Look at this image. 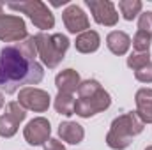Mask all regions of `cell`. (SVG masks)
I'll return each instance as SVG.
<instances>
[{
	"instance_id": "21",
	"label": "cell",
	"mask_w": 152,
	"mask_h": 150,
	"mask_svg": "<svg viewBox=\"0 0 152 150\" xmlns=\"http://www.w3.org/2000/svg\"><path fill=\"white\" fill-rule=\"evenodd\" d=\"M16 48H18L20 53H21L23 57H27L28 60H36V57H37V46H36L34 36H28L27 39H23L21 42H16Z\"/></svg>"
},
{
	"instance_id": "13",
	"label": "cell",
	"mask_w": 152,
	"mask_h": 150,
	"mask_svg": "<svg viewBox=\"0 0 152 150\" xmlns=\"http://www.w3.org/2000/svg\"><path fill=\"white\" fill-rule=\"evenodd\" d=\"M80 83H81L80 73L75 71V69H71V67L60 71L58 74L55 76V87L62 94H75L78 90V87H80Z\"/></svg>"
},
{
	"instance_id": "6",
	"label": "cell",
	"mask_w": 152,
	"mask_h": 150,
	"mask_svg": "<svg viewBox=\"0 0 152 150\" xmlns=\"http://www.w3.org/2000/svg\"><path fill=\"white\" fill-rule=\"evenodd\" d=\"M28 37L27 23L18 14H2L0 16V41L2 42H21Z\"/></svg>"
},
{
	"instance_id": "5",
	"label": "cell",
	"mask_w": 152,
	"mask_h": 150,
	"mask_svg": "<svg viewBox=\"0 0 152 150\" xmlns=\"http://www.w3.org/2000/svg\"><path fill=\"white\" fill-rule=\"evenodd\" d=\"M18 103L27 110L34 113H44L48 111L51 104V95L37 87H23L18 90Z\"/></svg>"
},
{
	"instance_id": "1",
	"label": "cell",
	"mask_w": 152,
	"mask_h": 150,
	"mask_svg": "<svg viewBox=\"0 0 152 150\" xmlns=\"http://www.w3.org/2000/svg\"><path fill=\"white\" fill-rule=\"evenodd\" d=\"M44 67L37 60H28L16 44L0 50V92L16 94L23 87H34L42 81Z\"/></svg>"
},
{
	"instance_id": "10",
	"label": "cell",
	"mask_w": 152,
	"mask_h": 150,
	"mask_svg": "<svg viewBox=\"0 0 152 150\" xmlns=\"http://www.w3.org/2000/svg\"><path fill=\"white\" fill-rule=\"evenodd\" d=\"M62 21H64V27L67 28V32L75 34V36H80V34L90 30V20H88V16L76 4H69L62 11Z\"/></svg>"
},
{
	"instance_id": "16",
	"label": "cell",
	"mask_w": 152,
	"mask_h": 150,
	"mask_svg": "<svg viewBox=\"0 0 152 150\" xmlns=\"http://www.w3.org/2000/svg\"><path fill=\"white\" fill-rule=\"evenodd\" d=\"M75 104H76V99L73 94H62V92H58L55 95V101H53V106H55L57 113H60L64 117L75 115Z\"/></svg>"
},
{
	"instance_id": "28",
	"label": "cell",
	"mask_w": 152,
	"mask_h": 150,
	"mask_svg": "<svg viewBox=\"0 0 152 150\" xmlns=\"http://www.w3.org/2000/svg\"><path fill=\"white\" fill-rule=\"evenodd\" d=\"M2 14H4V4L0 2V16H2Z\"/></svg>"
},
{
	"instance_id": "18",
	"label": "cell",
	"mask_w": 152,
	"mask_h": 150,
	"mask_svg": "<svg viewBox=\"0 0 152 150\" xmlns=\"http://www.w3.org/2000/svg\"><path fill=\"white\" fill-rule=\"evenodd\" d=\"M151 51H133L129 57H127V60H126V64H127V67L129 69H133L134 73L136 71H140L142 67H145L147 64H151Z\"/></svg>"
},
{
	"instance_id": "24",
	"label": "cell",
	"mask_w": 152,
	"mask_h": 150,
	"mask_svg": "<svg viewBox=\"0 0 152 150\" xmlns=\"http://www.w3.org/2000/svg\"><path fill=\"white\" fill-rule=\"evenodd\" d=\"M138 30L152 36V11H145L138 16Z\"/></svg>"
},
{
	"instance_id": "23",
	"label": "cell",
	"mask_w": 152,
	"mask_h": 150,
	"mask_svg": "<svg viewBox=\"0 0 152 150\" xmlns=\"http://www.w3.org/2000/svg\"><path fill=\"white\" fill-rule=\"evenodd\" d=\"M5 113H7L9 117H12L18 124H21V122L27 118V110H25L18 101H9V103L5 104Z\"/></svg>"
},
{
	"instance_id": "19",
	"label": "cell",
	"mask_w": 152,
	"mask_h": 150,
	"mask_svg": "<svg viewBox=\"0 0 152 150\" xmlns=\"http://www.w3.org/2000/svg\"><path fill=\"white\" fill-rule=\"evenodd\" d=\"M20 129V124L7 113L0 115V138H12Z\"/></svg>"
},
{
	"instance_id": "7",
	"label": "cell",
	"mask_w": 152,
	"mask_h": 150,
	"mask_svg": "<svg viewBox=\"0 0 152 150\" xmlns=\"http://www.w3.org/2000/svg\"><path fill=\"white\" fill-rule=\"evenodd\" d=\"M112 106V95L101 88L96 95L88 97V99H76L75 104V115L81 117V118H90L97 113L106 111Z\"/></svg>"
},
{
	"instance_id": "8",
	"label": "cell",
	"mask_w": 152,
	"mask_h": 150,
	"mask_svg": "<svg viewBox=\"0 0 152 150\" xmlns=\"http://www.w3.org/2000/svg\"><path fill=\"white\" fill-rule=\"evenodd\" d=\"M23 138L30 147H42L50 138H51V124L44 117L32 118L25 129H23Z\"/></svg>"
},
{
	"instance_id": "26",
	"label": "cell",
	"mask_w": 152,
	"mask_h": 150,
	"mask_svg": "<svg viewBox=\"0 0 152 150\" xmlns=\"http://www.w3.org/2000/svg\"><path fill=\"white\" fill-rule=\"evenodd\" d=\"M42 149L44 150H66V147H64V143H62L60 140H57V138H50V140L42 145Z\"/></svg>"
},
{
	"instance_id": "4",
	"label": "cell",
	"mask_w": 152,
	"mask_h": 150,
	"mask_svg": "<svg viewBox=\"0 0 152 150\" xmlns=\"http://www.w3.org/2000/svg\"><path fill=\"white\" fill-rule=\"evenodd\" d=\"M9 9L23 12L28 16V20L34 23V27L39 28L41 32H46L50 28L55 27V16L50 11V7L41 2V0H27V2H20V4H7Z\"/></svg>"
},
{
	"instance_id": "29",
	"label": "cell",
	"mask_w": 152,
	"mask_h": 150,
	"mask_svg": "<svg viewBox=\"0 0 152 150\" xmlns=\"http://www.w3.org/2000/svg\"><path fill=\"white\" fill-rule=\"evenodd\" d=\"M145 150H152V145H149V147H147V149H145Z\"/></svg>"
},
{
	"instance_id": "25",
	"label": "cell",
	"mask_w": 152,
	"mask_h": 150,
	"mask_svg": "<svg viewBox=\"0 0 152 150\" xmlns=\"http://www.w3.org/2000/svg\"><path fill=\"white\" fill-rule=\"evenodd\" d=\"M134 78L140 83H152V62L147 64L145 67H142L140 71H136L134 73Z\"/></svg>"
},
{
	"instance_id": "3",
	"label": "cell",
	"mask_w": 152,
	"mask_h": 150,
	"mask_svg": "<svg viewBox=\"0 0 152 150\" xmlns=\"http://www.w3.org/2000/svg\"><path fill=\"white\" fill-rule=\"evenodd\" d=\"M37 46V57L41 58L42 66L48 69H57L60 62L66 58V53L71 46V41L64 34H46L39 32L34 36Z\"/></svg>"
},
{
	"instance_id": "27",
	"label": "cell",
	"mask_w": 152,
	"mask_h": 150,
	"mask_svg": "<svg viewBox=\"0 0 152 150\" xmlns=\"http://www.w3.org/2000/svg\"><path fill=\"white\" fill-rule=\"evenodd\" d=\"M4 106H5V97H4V94L0 92V110H2Z\"/></svg>"
},
{
	"instance_id": "20",
	"label": "cell",
	"mask_w": 152,
	"mask_h": 150,
	"mask_svg": "<svg viewBox=\"0 0 152 150\" xmlns=\"http://www.w3.org/2000/svg\"><path fill=\"white\" fill-rule=\"evenodd\" d=\"M103 87H101V83L97 81V79H83L81 83H80V87H78V99H88V97H92V95H96L99 90H101Z\"/></svg>"
},
{
	"instance_id": "9",
	"label": "cell",
	"mask_w": 152,
	"mask_h": 150,
	"mask_svg": "<svg viewBox=\"0 0 152 150\" xmlns=\"http://www.w3.org/2000/svg\"><path fill=\"white\" fill-rule=\"evenodd\" d=\"M87 7L90 9V14L97 25L103 27H115L118 23V12L115 9V4L110 0H85Z\"/></svg>"
},
{
	"instance_id": "11",
	"label": "cell",
	"mask_w": 152,
	"mask_h": 150,
	"mask_svg": "<svg viewBox=\"0 0 152 150\" xmlns=\"http://www.w3.org/2000/svg\"><path fill=\"white\" fill-rule=\"evenodd\" d=\"M134 103H136V115L140 120L147 125L152 124V88H140L134 94Z\"/></svg>"
},
{
	"instance_id": "17",
	"label": "cell",
	"mask_w": 152,
	"mask_h": 150,
	"mask_svg": "<svg viewBox=\"0 0 152 150\" xmlns=\"http://www.w3.org/2000/svg\"><path fill=\"white\" fill-rule=\"evenodd\" d=\"M142 9H143L142 0H120L118 2V11L126 21H133L134 18H138L142 14Z\"/></svg>"
},
{
	"instance_id": "15",
	"label": "cell",
	"mask_w": 152,
	"mask_h": 150,
	"mask_svg": "<svg viewBox=\"0 0 152 150\" xmlns=\"http://www.w3.org/2000/svg\"><path fill=\"white\" fill-rule=\"evenodd\" d=\"M101 46V36L96 32V30H87L80 36H76V41H75V48L76 51L80 53H96Z\"/></svg>"
},
{
	"instance_id": "2",
	"label": "cell",
	"mask_w": 152,
	"mask_h": 150,
	"mask_svg": "<svg viewBox=\"0 0 152 150\" xmlns=\"http://www.w3.org/2000/svg\"><path fill=\"white\" fill-rule=\"evenodd\" d=\"M143 129H145V124L140 120L136 111H127L113 118L104 141L112 150H126L131 145L133 138L142 134Z\"/></svg>"
},
{
	"instance_id": "12",
	"label": "cell",
	"mask_w": 152,
	"mask_h": 150,
	"mask_svg": "<svg viewBox=\"0 0 152 150\" xmlns=\"http://www.w3.org/2000/svg\"><path fill=\"white\" fill-rule=\"evenodd\" d=\"M58 138L69 145H80L85 138V129L83 125H80L78 122H73V120H66V122H60L58 129Z\"/></svg>"
},
{
	"instance_id": "22",
	"label": "cell",
	"mask_w": 152,
	"mask_h": 150,
	"mask_svg": "<svg viewBox=\"0 0 152 150\" xmlns=\"http://www.w3.org/2000/svg\"><path fill=\"white\" fill-rule=\"evenodd\" d=\"M131 44H133L134 51H149L151 50V44H152V36L147 34V32L138 30L134 34V37L131 39Z\"/></svg>"
},
{
	"instance_id": "14",
	"label": "cell",
	"mask_w": 152,
	"mask_h": 150,
	"mask_svg": "<svg viewBox=\"0 0 152 150\" xmlns=\"http://www.w3.org/2000/svg\"><path fill=\"white\" fill-rule=\"evenodd\" d=\"M106 48L113 53V55H126L131 48V37L122 32V30H112L108 36H106Z\"/></svg>"
}]
</instances>
